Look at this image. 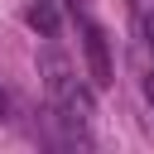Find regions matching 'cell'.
Instances as JSON below:
<instances>
[{
	"mask_svg": "<svg viewBox=\"0 0 154 154\" xmlns=\"http://www.w3.org/2000/svg\"><path fill=\"white\" fill-rule=\"evenodd\" d=\"M144 43H149V48H154V10H149V14H144Z\"/></svg>",
	"mask_w": 154,
	"mask_h": 154,
	"instance_id": "cell-4",
	"label": "cell"
},
{
	"mask_svg": "<svg viewBox=\"0 0 154 154\" xmlns=\"http://www.w3.org/2000/svg\"><path fill=\"white\" fill-rule=\"evenodd\" d=\"M29 24H34V29H43V34H53V10H48V5L29 10Z\"/></svg>",
	"mask_w": 154,
	"mask_h": 154,
	"instance_id": "cell-3",
	"label": "cell"
},
{
	"mask_svg": "<svg viewBox=\"0 0 154 154\" xmlns=\"http://www.w3.org/2000/svg\"><path fill=\"white\" fill-rule=\"evenodd\" d=\"M82 48H87V63H91V82L96 87H111L116 72H111V58H106V34L91 19H82Z\"/></svg>",
	"mask_w": 154,
	"mask_h": 154,
	"instance_id": "cell-2",
	"label": "cell"
},
{
	"mask_svg": "<svg viewBox=\"0 0 154 154\" xmlns=\"http://www.w3.org/2000/svg\"><path fill=\"white\" fill-rule=\"evenodd\" d=\"M144 96H149V106H154V72L144 77Z\"/></svg>",
	"mask_w": 154,
	"mask_h": 154,
	"instance_id": "cell-5",
	"label": "cell"
},
{
	"mask_svg": "<svg viewBox=\"0 0 154 154\" xmlns=\"http://www.w3.org/2000/svg\"><path fill=\"white\" fill-rule=\"evenodd\" d=\"M0 116H5V91H0Z\"/></svg>",
	"mask_w": 154,
	"mask_h": 154,
	"instance_id": "cell-6",
	"label": "cell"
},
{
	"mask_svg": "<svg viewBox=\"0 0 154 154\" xmlns=\"http://www.w3.org/2000/svg\"><path fill=\"white\" fill-rule=\"evenodd\" d=\"M38 72H43V87H48V96H53V106H58V116L67 120V125H87L91 120V91L72 77V67H67V58L58 53V48H43L38 53Z\"/></svg>",
	"mask_w": 154,
	"mask_h": 154,
	"instance_id": "cell-1",
	"label": "cell"
},
{
	"mask_svg": "<svg viewBox=\"0 0 154 154\" xmlns=\"http://www.w3.org/2000/svg\"><path fill=\"white\" fill-rule=\"evenodd\" d=\"M144 5H149V10H154V0H144Z\"/></svg>",
	"mask_w": 154,
	"mask_h": 154,
	"instance_id": "cell-7",
	"label": "cell"
}]
</instances>
